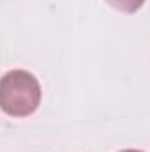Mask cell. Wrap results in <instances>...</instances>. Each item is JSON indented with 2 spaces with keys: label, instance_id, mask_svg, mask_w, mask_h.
Returning a JSON list of instances; mask_svg holds the SVG:
<instances>
[{
  "label": "cell",
  "instance_id": "obj_1",
  "mask_svg": "<svg viewBox=\"0 0 150 152\" xmlns=\"http://www.w3.org/2000/svg\"><path fill=\"white\" fill-rule=\"evenodd\" d=\"M41 83L25 69L5 73L0 85V106L11 117H28L41 104Z\"/></svg>",
  "mask_w": 150,
  "mask_h": 152
},
{
  "label": "cell",
  "instance_id": "obj_2",
  "mask_svg": "<svg viewBox=\"0 0 150 152\" xmlns=\"http://www.w3.org/2000/svg\"><path fill=\"white\" fill-rule=\"evenodd\" d=\"M104 2L108 5H111L113 9L124 12V14H134L145 4V0H104Z\"/></svg>",
  "mask_w": 150,
  "mask_h": 152
},
{
  "label": "cell",
  "instance_id": "obj_3",
  "mask_svg": "<svg viewBox=\"0 0 150 152\" xmlns=\"http://www.w3.org/2000/svg\"><path fill=\"white\" fill-rule=\"evenodd\" d=\"M120 152H143V151H136V149H127V151H120Z\"/></svg>",
  "mask_w": 150,
  "mask_h": 152
}]
</instances>
